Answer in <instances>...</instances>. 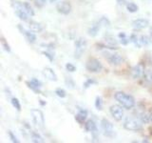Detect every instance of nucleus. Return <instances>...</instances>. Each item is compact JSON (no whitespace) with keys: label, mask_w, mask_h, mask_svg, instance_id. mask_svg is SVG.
Wrapping results in <instances>:
<instances>
[{"label":"nucleus","mask_w":152,"mask_h":143,"mask_svg":"<svg viewBox=\"0 0 152 143\" xmlns=\"http://www.w3.org/2000/svg\"><path fill=\"white\" fill-rule=\"evenodd\" d=\"M114 98L126 110H131L135 106V99L133 98V97L124 92H117L114 94Z\"/></svg>","instance_id":"1"},{"label":"nucleus","mask_w":152,"mask_h":143,"mask_svg":"<svg viewBox=\"0 0 152 143\" xmlns=\"http://www.w3.org/2000/svg\"><path fill=\"white\" fill-rule=\"evenodd\" d=\"M124 128L127 131L138 132L142 129V122L139 117H132L129 116L126 119L124 122Z\"/></svg>","instance_id":"2"},{"label":"nucleus","mask_w":152,"mask_h":143,"mask_svg":"<svg viewBox=\"0 0 152 143\" xmlns=\"http://www.w3.org/2000/svg\"><path fill=\"white\" fill-rule=\"evenodd\" d=\"M88 47V42L84 37H79L77 40L75 41V51H74V58L79 59L84 52L86 51Z\"/></svg>","instance_id":"3"},{"label":"nucleus","mask_w":152,"mask_h":143,"mask_svg":"<svg viewBox=\"0 0 152 143\" xmlns=\"http://www.w3.org/2000/svg\"><path fill=\"white\" fill-rule=\"evenodd\" d=\"M31 116H32V119H33V122L34 124L39 127L41 129L44 128L45 126V117H44V114L39 109H32L31 111Z\"/></svg>","instance_id":"4"},{"label":"nucleus","mask_w":152,"mask_h":143,"mask_svg":"<svg viewBox=\"0 0 152 143\" xmlns=\"http://www.w3.org/2000/svg\"><path fill=\"white\" fill-rule=\"evenodd\" d=\"M86 69H87L89 73H100L103 69V65L101 63V61L96 59V58H90L89 60L87 61L86 63Z\"/></svg>","instance_id":"5"},{"label":"nucleus","mask_w":152,"mask_h":143,"mask_svg":"<svg viewBox=\"0 0 152 143\" xmlns=\"http://www.w3.org/2000/svg\"><path fill=\"white\" fill-rule=\"evenodd\" d=\"M101 128L104 135L107 137H113L115 136V131H114L113 124L106 118H103L101 120Z\"/></svg>","instance_id":"6"},{"label":"nucleus","mask_w":152,"mask_h":143,"mask_svg":"<svg viewBox=\"0 0 152 143\" xmlns=\"http://www.w3.org/2000/svg\"><path fill=\"white\" fill-rule=\"evenodd\" d=\"M12 6L14 9V12H15L16 15L21 19L23 21H27L28 19V14L26 13L25 9H24L23 3L19 2V1H13L12 2Z\"/></svg>","instance_id":"7"},{"label":"nucleus","mask_w":152,"mask_h":143,"mask_svg":"<svg viewBox=\"0 0 152 143\" xmlns=\"http://www.w3.org/2000/svg\"><path fill=\"white\" fill-rule=\"evenodd\" d=\"M124 107H122L121 105H112V106L109 108V112L112 117L115 119L116 121H121L124 118Z\"/></svg>","instance_id":"8"},{"label":"nucleus","mask_w":152,"mask_h":143,"mask_svg":"<svg viewBox=\"0 0 152 143\" xmlns=\"http://www.w3.org/2000/svg\"><path fill=\"white\" fill-rule=\"evenodd\" d=\"M130 74L133 79H138L141 78L142 75L145 74V64L144 63H139L136 66H134L131 69Z\"/></svg>","instance_id":"9"},{"label":"nucleus","mask_w":152,"mask_h":143,"mask_svg":"<svg viewBox=\"0 0 152 143\" xmlns=\"http://www.w3.org/2000/svg\"><path fill=\"white\" fill-rule=\"evenodd\" d=\"M56 10L59 13L66 15L71 12L72 7H71V4L69 1H61L56 5Z\"/></svg>","instance_id":"10"},{"label":"nucleus","mask_w":152,"mask_h":143,"mask_svg":"<svg viewBox=\"0 0 152 143\" xmlns=\"http://www.w3.org/2000/svg\"><path fill=\"white\" fill-rule=\"evenodd\" d=\"M106 57L108 61V63L110 65H113V66L121 65L124 62L123 56L119 54H115V52H113V54H107V56L106 55Z\"/></svg>","instance_id":"11"},{"label":"nucleus","mask_w":152,"mask_h":143,"mask_svg":"<svg viewBox=\"0 0 152 143\" xmlns=\"http://www.w3.org/2000/svg\"><path fill=\"white\" fill-rule=\"evenodd\" d=\"M85 130L87 131V132H88V133H91L94 139H96V138H97L98 129H97L96 124H95V122L92 120V119H89V120L86 121V123H85Z\"/></svg>","instance_id":"12"},{"label":"nucleus","mask_w":152,"mask_h":143,"mask_svg":"<svg viewBox=\"0 0 152 143\" xmlns=\"http://www.w3.org/2000/svg\"><path fill=\"white\" fill-rule=\"evenodd\" d=\"M148 25H149L148 20H147V19H145V18H138L132 22L133 29H134V30H137V31L145 29L146 27H148Z\"/></svg>","instance_id":"13"},{"label":"nucleus","mask_w":152,"mask_h":143,"mask_svg":"<svg viewBox=\"0 0 152 143\" xmlns=\"http://www.w3.org/2000/svg\"><path fill=\"white\" fill-rule=\"evenodd\" d=\"M18 29H19V31L21 32L22 35H25V37L27 38V40L30 43H35L36 42V35L33 33L32 31L26 30V29L24 27H22L21 25H18Z\"/></svg>","instance_id":"14"},{"label":"nucleus","mask_w":152,"mask_h":143,"mask_svg":"<svg viewBox=\"0 0 152 143\" xmlns=\"http://www.w3.org/2000/svg\"><path fill=\"white\" fill-rule=\"evenodd\" d=\"M28 87L31 89L32 91H34L36 93H39L40 92V89L42 87V82L40 80H38L37 78H31L30 81L27 82Z\"/></svg>","instance_id":"15"},{"label":"nucleus","mask_w":152,"mask_h":143,"mask_svg":"<svg viewBox=\"0 0 152 143\" xmlns=\"http://www.w3.org/2000/svg\"><path fill=\"white\" fill-rule=\"evenodd\" d=\"M101 27H102V23L100 22V20L94 22L88 30V35L89 36H92V37L96 36L98 35V32L100 31V29H101Z\"/></svg>","instance_id":"16"},{"label":"nucleus","mask_w":152,"mask_h":143,"mask_svg":"<svg viewBox=\"0 0 152 143\" xmlns=\"http://www.w3.org/2000/svg\"><path fill=\"white\" fill-rule=\"evenodd\" d=\"M42 73H43V75H44L47 79H49L50 81H57V75L51 68L46 67V68H44V70H43Z\"/></svg>","instance_id":"17"},{"label":"nucleus","mask_w":152,"mask_h":143,"mask_svg":"<svg viewBox=\"0 0 152 143\" xmlns=\"http://www.w3.org/2000/svg\"><path fill=\"white\" fill-rule=\"evenodd\" d=\"M88 117V111L86 109H80L77 114L75 116V120L80 124H83Z\"/></svg>","instance_id":"18"},{"label":"nucleus","mask_w":152,"mask_h":143,"mask_svg":"<svg viewBox=\"0 0 152 143\" xmlns=\"http://www.w3.org/2000/svg\"><path fill=\"white\" fill-rule=\"evenodd\" d=\"M28 28L30 30L32 31L33 32H41L43 31V27L40 23L35 22V21H28Z\"/></svg>","instance_id":"19"},{"label":"nucleus","mask_w":152,"mask_h":143,"mask_svg":"<svg viewBox=\"0 0 152 143\" xmlns=\"http://www.w3.org/2000/svg\"><path fill=\"white\" fill-rule=\"evenodd\" d=\"M31 141L34 142V143H43V142H45L44 138L41 136L40 133H37V132H34V131L31 133Z\"/></svg>","instance_id":"20"},{"label":"nucleus","mask_w":152,"mask_h":143,"mask_svg":"<svg viewBox=\"0 0 152 143\" xmlns=\"http://www.w3.org/2000/svg\"><path fill=\"white\" fill-rule=\"evenodd\" d=\"M129 40H130L131 43H133V44L135 45V47H137V48H141L142 47V44H141V42H140V38L138 37L135 35V33H132V35H130Z\"/></svg>","instance_id":"21"},{"label":"nucleus","mask_w":152,"mask_h":143,"mask_svg":"<svg viewBox=\"0 0 152 143\" xmlns=\"http://www.w3.org/2000/svg\"><path fill=\"white\" fill-rule=\"evenodd\" d=\"M23 6H24V9H25L26 13L28 14V16H33V15H34V11L32 10V8H31V4H30V3L24 2V3H23Z\"/></svg>","instance_id":"22"},{"label":"nucleus","mask_w":152,"mask_h":143,"mask_svg":"<svg viewBox=\"0 0 152 143\" xmlns=\"http://www.w3.org/2000/svg\"><path fill=\"white\" fill-rule=\"evenodd\" d=\"M126 9H127V11L129 12V13H133L138 12V10H139V7H138L135 3L130 2V3H127L126 4Z\"/></svg>","instance_id":"23"},{"label":"nucleus","mask_w":152,"mask_h":143,"mask_svg":"<svg viewBox=\"0 0 152 143\" xmlns=\"http://www.w3.org/2000/svg\"><path fill=\"white\" fill-rule=\"evenodd\" d=\"M138 117H139V118L141 119L142 123H148V122H150L149 114H146V113H145V112H142V113L140 114V116H138Z\"/></svg>","instance_id":"24"},{"label":"nucleus","mask_w":152,"mask_h":143,"mask_svg":"<svg viewBox=\"0 0 152 143\" xmlns=\"http://www.w3.org/2000/svg\"><path fill=\"white\" fill-rule=\"evenodd\" d=\"M140 42H141L142 46H148L149 43H151L150 38L148 36H146V35H141Z\"/></svg>","instance_id":"25"},{"label":"nucleus","mask_w":152,"mask_h":143,"mask_svg":"<svg viewBox=\"0 0 152 143\" xmlns=\"http://www.w3.org/2000/svg\"><path fill=\"white\" fill-rule=\"evenodd\" d=\"M95 108L99 111H101L103 109V99L101 97H97L96 99H95Z\"/></svg>","instance_id":"26"},{"label":"nucleus","mask_w":152,"mask_h":143,"mask_svg":"<svg viewBox=\"0 0 152 143\" xmlns=\"http://www.w3.org/2000/svg\"><path fill=\"white\" fill-rule=\"evenodd\" d=\"M12 106L15 108L18 112H20L21 111V104H20V102H19V100L16 98V97H12Z\"/></svg>","instance_id":"27"},{"label":"nucleus","mask_w":152,"mask_h":143,"mask_svg":"<svg viewBox=\"0 0 152 143\" xmlns=\"http://www.w3.org/2000/svg\"><path fill=\"white\" fill-rule=\"evenodd\" d=\"M55 94H56V95L58 97H61V98H64V97H66V91L65 90H63V89H56L55 90Z\"/></svg>","instance_id":"28"},{"label":"nucleus","mask_w":152,"mask_h":143,"mask_svg":"<svg viewBox=\"0 0 152 143\" xmlns=\"http://www.w3.org/2000/svg\"><path fill=\"white\" fill-rule=\"evenodd\" d=\"M0 41H1V45L4 48V50L6 51V52H11V47H10V45L8 44V42L5 40V38L2 37Z\"/></svg>","instance_id":"29"},{"label":"nucleus","mask_w":152,"mask_h":143,"mask_svg":"<svg viewBox=\"0 0 152 143\" xmlns=\"http://www.w3.org/2000/svg\"><path fill=\"white\" fill-rule=\"evenodd\" d=\"M66 86L68 87H69L70 89H73L74 88V81L71 79L70 77H66Z\"/></svg>","instance_id":"30"},{"label":"nucleus","mask_w":152,"mask_h":143,"mask_svg":"<svg viewBox=\"0 0 152 143\" xmlns=\"http://www.w3.org/2000/svg\"><path fill=\"white\" fill-rule=\"evenodd\" d=\"M66 71H68V72L73 73V72L76 71V67L73 64H71V63H66Z\"/></svg>","instance_id":"31"},{"label":"nucleus","mask_w":152,"mask_h":143,"mask_svg":"<svg viewBox=\"0 0 152 143\" xmlns=\"http://www.w3.org/2000/svg\"><path fill=\"white\" fill-rule=\"evenodd\" d=\"M8 133H9L10 139L12 140V142H13V143H18V142H19V140L17 139V137L13 135V133H12V131H9V132H8Z\"/></svg>","instance_id":"32"},{"label":"nucleus","mask_w":152,"mask_h":143,"mask_svg":"<svg viewBox=\"0 0 152 143\" xmlns=\"http://www.w3.org/2000/svg\"><path fill=\"white\" fill-rule=\"evenodd\" d=\"M95 83V81L93 80V79H88L86 82L84 83V88L85 89H88V87H90L92 84H94Z\"/></svg>","instance_id":"33"},{"label":"nucleus","mask_w":152,"mask_h":143,"mask_svg":"<svg viewBox=\"0 0 152 143\" xmlns=\"http://www.w3.org/2000/svg\"><path fill=\"white\" fill-rule=\"evenodd\" d=\"M100 22L102 23V25L104 26H110V22H109V20L107 18V17H102L101 19H100Z\"/></svg>","instance_id":"34"},{"label":"nucleus","mask_w":152,"mask_h":143,"mask_svg":"<svg viewBox=\"0 0 152 143\" xmlns=\"http://www.w3.org/2000/svg\"><path fill=\"white\" fill-rule=\"evenodd\" d=\"M34 1H35L36 7H38V8H42V7L45 5V3H46L47 0H34Z\"/></svg>","instance_id":"35"},{"label":"nucleus","mask_w":152,"mask_h":143,"mask_svg":"<svg viewBox=\"0 0 152 143\" xmlns=\"http://www.w3.org/2000/svg\"><path fill=\"white\" fill-rule=\"evenodd\" d=\"M43 55H44L45 56H47L50 61H52V60H53V58H54V56L52 55L51 54H50V52H43Z\"/></svg>","instance_id":"36"},{"label":"nucleus","mask_w":152,"mask_h":143,"mask_svg":"<svg viewBox=\"0 0 152 143\" xmlns=\"http://www.w3.org/2000/svg\"><path fill=\"white\" fill-rule=\"evenodd\" d=\"M120 42L122 43L123 45H127L128 42H130V40L127 39L126 37H124V38H120Z\"/></svg>","instance_id":"37"},{"label":"nucleus","mask_w":152,"mask_h":143,"mask_svg":"<svg viewBox=\"0 0 152 143\" xmlns=\"http://www.w3.org/2000/svg\"><path fill=\"white\" fill-rule=\"evenodd\" d=\"M117 2H118L119 5H126V4H127L126 0H117Z\"/></svg>","instance_id":"38"},{"label":"nucleus","mask_w":152,"mask_h":143,"mask_svg":"<svg viewBox=\"0 0 152 143\" xmlns=\"http://www.w3.org/2000/svg\"><path fill=\"white\" fill-rule=\"evenodd\" d=\"M119 37H120V38H124V37H126V35L125 32H120V33H119Z\"/></svg>","instance_id":"39"},{"label":"nucleus","mask_w":152,"mask_h":143,"mask_svg":"<svg viewBox=\"0 0 152 143\" xmlns=\"http://www.w3.org/2000/svg\"><path fill=\"white\" fill-rule=\"evenodd\" d=\"M149 38H150V41L152 43V28H150V32H149Z\"/></svg>","instance_id":"40"},{"label":"nucleus","mask_w":152,"mask_h":143,"mask_svg":"<svg viewBox=\"0 0 152 143\" xmlns=\"http://www.w3.org/2000/svg\"><path fill=\"white\" fill-rule=\"evenodd\" d=\"M149 118H150V122H152V109L149 111Z\"/></svg>","instance_id":"41"},{"label":"nucleus","mask_w":152,"mask_h":143,"mask_svg":"<svg viewBox=\"0 0 152 143\" xmlns=\"http://www.w3.org/2000/svg\"><path fill=\"white\" fill-rule=\"evenodd\" d=\"M40 104L44 106V105H46V102H43V100H40Z\"/></svg>","instance_id":"42"},{"label":"nucleus","mask_w":152,"mask_h":143,"mask_svg":"<svg viewBox=\"0 0 152 143\" xmlns=\"http://www.w3.org/2000/svg\"><path fill=\"white\" fill-rule=\"evenodd\" d=\"M50 2H54V1H56V0H50Z\"/></svg>","instance_id":"43"}]
</instances>
